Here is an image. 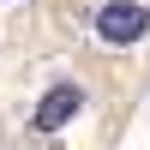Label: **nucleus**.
Listing matches in <instances>:
<instances>
[{
    "mask_svg": "<svg viewBox=\"0 0 150 150\" xmlns=\"http://www.w3.org/2000/svg\"><path fill=\"white\" fill-rule=\"evenodd\" d=\"M84 108V84H72V78H60V84H48L42 90V102H36V114H30V126L36 132H60L72 114Z\"/></svg>",
    "mask_w": 150,
    "mask_h": 150,
    "instance_id": "nucleus-2",
    "label": "nucleus"
},
{
    "mask_svg": "<svg viewBox=\"0 0 150 150\" xmlns=\"http://www.w3.org/2000/svg\"><path fill=\"white\" fill-rule=\"evenodd\" d=\"M144 36H150V6H138V0H108L96 12V42L102 48H132Z\"/></svg>",
    "mask_w": 150,
    "mask_h": 150,
    "instance_id": "nucleus-1",
    "label": "nucleus"
}]
</instances>
